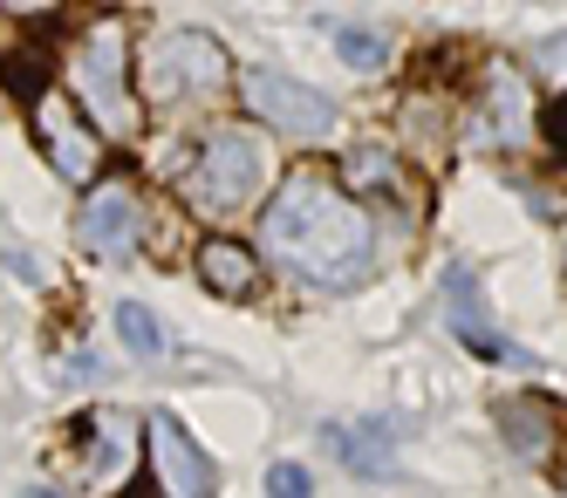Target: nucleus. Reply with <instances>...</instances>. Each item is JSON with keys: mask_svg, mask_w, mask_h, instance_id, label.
I'll return each mask as SVG.
<instances>
[{"mask_svg": "<svg viewBox=\"0 0 567 498\" xmlns=\"http://www.w3.org/2000/svg\"><path fill=\"white\" fill-rule=\"evenodd\" d=\"M336 49L349 55V69H383V55H390L377 34H355V28H342V34H336Z\"/></svg>", "mask_w": 567, "mask_h": 498, "instance_id": "nucleus-15", "label": "nucleus"}, {"mask_svg": "<svg viewBox=\"0 0 567 498\" xmlns=\"http://www.w3.org/2000/svg\"><path fill=\"white\" fill-rule=\"evenodd\" d=\"M239 96H247V110H254L260 123H274L280 137L321 144V137L336 131V103L321 96V90H308V82L280 75V69H247V75H239Z\"/></svg>", "mask_w": 567, "mask_h": 498, "instance_id": "nucleus-4", "label": "nucleus"}, {"mask_svg": "<svg viewBox=\"0 0 567 498\" xmlns=\"http://www.w3.org/2000/svg\"><path fill=\"white\" fill-rule=\"evenodd\" d=\"M280 498H308V465H274V478H267Z\"/></svg>", "mask_w": 567, "mask_h": 498, "instance_id": "nucleus-16", "label": "nucleus"}, {"mask_svg": "<svg viewBox=\"0 0 567 498\" xmlns=\"http://www.w3.org/2000/svg\"><path fill=\"white\" fill-rule=\"evenodd\" d=\"M0 82H8V96L34 103V96L49 90V55H42V49H14L8 62H0Z\"/></svg>", "mask_w": 567, "mask_h": 498, "instance_id": "nucleus-12", "label": "nucleus"}, {"mask_svg": "<svg viewBox=\"0 0 567 498\" xmlns=\"http://www.w3.org/2000/svg\"><path fill=\"white\" fill-rule=\"evenodd\" d=\"M151 458H157V471H165V485L178 498H206L213 491V465L198 458V444L185 437V424L172 409H151Z\"/></svg>", "mask_w": 567, "mask_h": 498, "instance_id": "nucleus-8", "label": "nucleus"}, {"mask_svg": "<svg viewBox=\"0 0 567 498\" xmlns=\"http://www.w3.org/2000/svg\"><path fill=\"white\" fill-rule=\"evenodd\" d=\"M260 239H267V253L280 267L315 280V287L362 280V267H370V253H377L370 212H362L355 198H342V185L329 172H315V164H301V172L280 178V191L260 212Z\"/></svg>", "mask_w": 567, "mask_h": 498, "instance_id": "nucleus-1", "label": "nucleus"}, {"mask_svg": "<svg viewBox=\"0 0 567 498\" xmlns=\"http://www.w3.org/2000/svg\"><path fill=\"white\" fill-rule=\"evenodd\" d=\"M233 75L226 49L213 34H198V28H172V34H157L144 62H137V82H144V103H185V96H213L219 82Z\"/></svg>", "mask_w": 567, "mask_h": 498, "instance_id": "nucleus-3", "label": "nucleus"}, {"mask_svg": "<svg viewBox=\"0 0 567 498\" xmlns=\"http://www.w3.org/2000/svg\"><path fill=\"white\" fill-rule=\"evenodd\" d=\"M75 239H83V253L90 260H124L137 253V239H144V205L131 185H96L83 198V212H75Z\"/></svg>", "mask_w": 567, "mask_h": 498, "instance_id": "nucleus-7", "label": "nucleus"}, {"mask_svg": "<svg viewBox=\"0 0 567 498\" xmlns=\"http://www.w3.org/2000/svg\"><path fill=\"white\" fill-rule=\"evenodd\" d=\"M349 178L370 185V191H403V185H396V164H390L383 151H349Z\"/></svg>", "mask_w": 567, "mask_h": 498, "instance_id": "nucleus-14", "label": "nucleus"}, {"mask_svg": "<svg viewBox=\"0 0 567 498\" xmlns=\"http://www.w3.org/2000/svg\"><path fill=\"white\" fill-rule=\"evenodd\" d=\"M75 82H83V103L103 123H131V28L103 14L83 34V62H75Z\"/></svg>", "mask_w": 567, "mask_h": 498, "instance_id": "nucleus-6", "label": "nucleus"}, {"mask_svg": "<svg viewBox=\"0 0 567 498\" xmlns=\"http://www.w3.org/2000/svg\"><path fill=\"white\" fill-rule=\"evenodd\" d=\"M560 485H567V478H560Z\"/></svg>", "mask_w": 567, "mask_h": 498, "instance_id": "nucleus-20", "label": "nucleus"}, {"mask_svg": "<svg viewBox=\"0 0 567 498\" xmlns=\"http://www.w3.org/2000/svg\"><path fill=\"white\" fill-rule=\"evenodd\" d=\"M116 335H124V349H131V355H165V328H157V314H151V308H137V301L116 308Z\"/></svg>", "mask_w": 567, "mask_h": 498, "instance_id": "nucleus-13", "label": "nucleus"}, {"mask_svg": "<svg viewBox=\"0 0 567 498\" xmlns=\"http://www.w3.org/2000/svg\"><path fill=\"white\" fill-rule=\"evenodd\" d=\"M329 444H336V458L349 465V471H362V478H390L396 471V430L390 424H329Z\"/></svg>", "mask_w": 567, "mask_h": 498, "instance_id": "nucleus-9", "label": "nucleus"}, {"mask_svg": "<svg viewBox=\"0 0 567 498\" xmlns=\"http://www.w3.org/2000/svg\"><path fill=\"white\" fill-rule=\"evenodd\" d=\"M0 8H14V14H49L55 0H0Z\"/></svg>", "mask_w": 567, "mask_h": 498, "instance_id": "nucleus-19", "label": "nucleus"}, {"mask_svg": "<svg viewBox=\"0 0 567 498\" xmlns=\"http://www.w3.org/2000/svg\"><path fill=\"white\" fill-rule=\"evenodd\" d=\"M499 424H506L519 458H540V450H547V403H506Z\"/></svg>", "mask_w": 567, "mask_h": 498, "instance_id": "nucleus-11", "label": "nucleus"}, {"mask_svg": "<svg viewBox=\"0 0 567 498\" xmlns=\"http://www.w3.org/2000/svg\"><path fill=\"white\" fill-rule=\"evenodd\" d=\"M267 144L254 131H213L198 144L192 172H185V198L198 212H239V205H254V191L267 185Z\"/></svg>", "mask_w": 567, "mask_h": 498, "instance_id": "nucleus-2", "label": "nucleus"}, {"mask_svg": "<svg viewBox=\"0 0 567 498\" xmlns=\"http://www.w3.org/2000/svg\"><path fill=\"white\" fill-rule=\"evenodd\" d=\"M198 280H206L213 294H226V301L254 294V280H260L254 246H239V239H206V246H198Z\"/></svg>", "mask_w": 567, "mask_h": 498, "instance_id": "nucleus-10", "label": "nucleus"}, {"mask_svg": "<svg viewBox=\"0 0 567 498\" xmlns=\"http://www.w3.org/2000/svg\"><path fill=\"white\" fill-rule=\"evenodd\" d=\"M540 131H547V144H554V151L567 157V96H554V103H547V116H540Z\"/></svg>", "mask_w": 567, "mask_h": 498, "instance_id": "nucleus-17", "label": "nucleus"}, {"mask_svg": "<svg viewBox=\"0 0 567 498\" xmlns=\"http://www.w3.org/2000/svg\"><path fill=\"white\" fill-rule=\"evenodd\" d=\"M34 137H42V157H49L55 178L90 185L103 172V137H96V123L83 116V103H75V96H62V90L34 96Z\"/></svg>", "mask_w": 567, "mask_h": 498, "instance_id": "nucleus-5", "label": "nucleus"}, {"mask_svg": "<svg viewBox=\"0 0 567 498\" xmlns=\"http://www.w3.org/2000/svg\"><path fill=\"white\" fill-rule=\"evenodd\" d=\"M540 69H560L567 75V34H547L540 41Z\"/></svg>", "mask_w": 567, "mask_h": 498, "instance_id": "nucleus-18", "label": "nucleus"}]
</instances>
